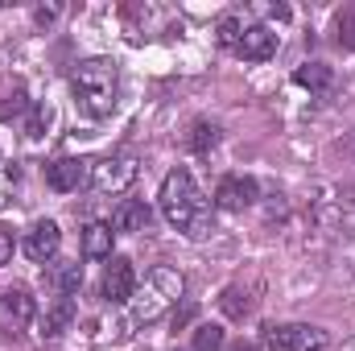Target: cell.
Masks as SVG:
<instances>
[{
    "instance_id": "1",
    "label": "cell",
    "mask_w": 355,
    "mask_h": 351,
    "mask_svg": "<svg viewBox=\"0 0 355 351\" xmlns=\"http://www.w3.org/2000/svg\"><path fill=\"white\" fill-rule=\"evenodd\" d=\"M157 203H162L166 223L178 228L182 236H190V240H202V236L215 228V219H211V203L202 198V190H198V182L190 178V170H170L166 182H162Z\"/></svg>"
},
{
    "instance_id": "2",
    "label": "cell",
    "mask_w": 355,
    "mask_h": 351,
    "mask_svg": "<svg viewBox=\"0 0 355 351\" xmlns=\"http://www.w3.org/2000/svg\"><path fill=\"white\" fill-rule=\"evenodd\" d=\"M71 91H75V99L87 116L103 120V116L116 112V99H120V67L112 58H87V62L75 67Z\"/></svg>"
},
{
    "instance_id": "3",
    "label": "cell",
    "mask_w": 355,
    "mask_h": 351,
    "mask_svg": "<svg viewBox=\"0 0 355 351\" xmlns=\"http://www.w3.org/2000/svg\"><path fill=\"white\" fill-rule=\"evenodd\" d=\"M186 293V277L170 268V264H157L145 273V281H137V293H132V323H157L166 310H174Z\"/></svg>"
},
{
    "instance_id": "4",
    "label": "cell",
    "mask_w": 355,
    "mask_h": 351,
    "mask_svg": "<svg viewBox=\"0 0 355 351\" xmlns=\"http://www.w3.org/2000/svg\"><path fill=\"white\" fill-rule=\"evenodd\" d=\"M265 348L272 351H327L331 348V339H327V331L322 327H310V323H268L265 327Z\"/></svg>"
},
{
    "instance_id": "5",
    "label": "cell",
    "mask_w": 355,
    "mask_h": 351,
    "mask_svg": "<svg viewBox=\"0 0 355 351\" xmlns=\"http://www.w3.org/2000/svg\"><path fill=\"white\" fill-rule=\"evenodd\" d=\"M141 174V166H137V157H128V153H112V157H99V162H91V186L99 190V194H124L132 182Z\"/></svg>"
},
{
    "instance_id": "6",
    "label": "cell",
    "mask_w": 355,
    "mask_h": 351,
    "mask_svg": "<svg viewBox=\"0 0 355 351\" xmlns=\"http://www.w3.org/2000/svg\"><path fill=\"white\" fill-rule=\"evenodd\" d=\"M37 306L29 298V289H4L0 293V339H21L33 323Z\"/></svg>"
},
{
    "instance_id": "7",
    "label": "cell",
    "mask_w": 355,
    "mask_h": 351,
    "mask_svg": "<svg viewBox=\"0 0 355 351\" xmlns=\"http://www.w3.org/2000/svg\"><path fill=\"white\" fill-rule=\"evenodd\" d=\"M99 293H103V302H112V306L132 302V293H137V268H132L128 257H112V261L103 264Z\"/></svg>"
},
{
    "instance_id": "8",
    "label": "cell",
    "mask_w": 355,
    "mask_h": 351,
    "mask_svg": "<svg viewBox=\"0 0 355 351\" xmlns=\"http://www.w3.org/2000/svg\"><path fill=\"white\" fill-rule=\"evenodd\" d=\"M58 248H62V232H58L54 219H37V223L25 232V257L33 264H50L58 257Z\"/></svg>"
},
{
    "instance_id": "9",
    "label": "cell",
    "mask_w": 355,
    "mask_h": 351,
    "mask_svg": "<svg viewBox=\"0 0 355 351\" xmlns=\"http://www.w3.org/2000/svg\"><path fill=\"white\" fill-rule=\"evenodd\" d=\"M257 178L248 174H227L219 186H215V207L219 211H244V207H252L257 203Z\"/></svg>"
},
{
    "instance_id": "10",
    "label": "cell",
    "mask_w": 355,
    "mask_h": 351,
    "mask_svg": "<svg viewBox=\"0 0 355 351\" xmlns=\"http://www.w3.org/2000/svg\"><path fill=\"white\" fill-rule=\"evenodd\" d=\"M83 182H91V166L83 157H58V162L46 166V186L58 190V194H71V190H79Z\"/></svg>"
},
{
    "instance_id": "11",
    "label": "cell",
    "mask_w": 355,
    "mask_h": 351,
    "mask_svg": "<svg viewBox=\"0 0 355 351\" xmlns=\"http://www.w3.org/2000/svg\"><path fill=\"white\" fill-rule=\"evenodd\" d=\"M277 46H281V37L268 25H248L244 37H240V46H236V54L248 58V62H268L277 54Z\"/></svg>"
},
{
    "instance_id": "12",
    "label": "cell",
    "mask_w": 355,
    "mask_h": 351,
    "mask_svg": "<svg viewBox=\"0 0 355 351\" xmlns=\"http://www.w3.org/2000/svg\"><path fill=\"white\" fill-rule=\"evenodd\" d=\"M149 219H153V211H149L141 198H124V203H116V211H112V232L137 236V232L149 228Z\"/></svg>"
},
{
    "instance_id": "13",
    "label": "cell",
    "mask_w": 355,
    "mask_h": 351,
    "mask_svg": "<svg viewBox=\"0 0 355 351\" xmlns=\"http://www.w3.org/2000/svg\"><path fill=\"white\" fill-rule=\"evenodd\" d=\"M112 244H116V232L112 223H87L83 228V257L87 261H112Z\"/></svg>"
},
{
    "instance_id": "14",
    "label": "cell",
    "mask_w": 355,
    "mask_h": 351,
    "mask_svg": "<svg viewBox=\"0 0 355 351\" xmlns=\"http://www.w3.org/2000/svg\"><path fill=\"white\" fill-rule=\"evenodd\" d=\"M71 318H75V298H58L50 310H46V323H42V335L46 339H58L67 327H71Z\"/></svg>"
},
{
    "instance_id": "15",
    "label": "cell",
    "mask_w": 355,
    "mask_h": 351,
    "mask_svg": "<svg viewBox=\"0 0 355 351\" xmlns=\"http://www.w3.org/2000/svg\"><path fill=\"white\" fill-rule=\"evenodd\" d=\"M293 83L297 87H310V91H327L331 87V67L327 62H302L293 71Z\"/></svg>"
},
{
    "instance_id": "16",
    "label": "cell",
    "mask_w": 355,
    "mask_h": 351,
    "mask_svg": "<svg viewBox=\"0 0 355 351\" xmlns=\"http://www.w3.org/2000/svg\"><path fill=\"white\" fill-rule=\"evenodd\" d=\"M219 310H223L227 318L244 323V318H248V310H252V302H248V293H244L240 285H227V289L219 293Z\"/></svg>"
},
{
    "instance_id": "17",
    "label": "cell",
    "mask_w": 355,
    "mask_h": 351,
    "mask_svg": "<svg viewBox=\"0 0 355 351\" xmlns=\"http://www.w3.org/2000/svg\"><path fill=\"white\" fill-rule=\"evenodd\" d=\"M215 141H219V128H215L211 120H194V124H190L186 145H190L194 153H211V149H215Z\"/></svg>"
},
{
    "instance_id": "18",
    "label": "cell",
    "mask_w": 355,
    "mask_h": 351,
    "mask_svg": "<svg viewBox=\"0 0 355 351\" xmlns=\"http://www.w3.org/2000/svg\"><path fill=\"white\" fill-rule=\"evenodd\" d=\"M54 285L62 289V298L79 293V285H83V264L79 261H62L58 268H54Z\"/></svg>"
},
{
    "instance_id": "19",
    "label": "cell",
    "mask_w": 355,
    "mask_h": 351,
    "mask_svg": "<svg viewBox=\"0 0 355 351\" xmlns=\"http://www.w3.org/2000/svg\"><path fill=\"white\" fill-rule=\"evenodd\" d=\"M335 42L343 50H355V4H343L335 12Z\"/></svg>"
},
{
    "instance_id": "20",
    "label": "cell",
    "mask_w": 355,
    "mask_h": 351,
    "mask_svg": "<svg viewBox=\"0 0 355 351\" xmlns=\"http://www.w3.org/2000/svg\"><path fill=\"white\" fill-rule=\"evenodd\" d=\"M50 120H54V112H50L46 103H33V112H29V120H25V137H29V141H42L46 128H50Z\"/></svg>"
},
{
    "instance_id": "21",
    "label": "cell",
    "mask_w": 355,
    "mask_h": 351,
    "mask_svg": "<svg viewBox=\"0 0 355 351\" xmlns=\"http://www.w3.org/2000/svg\"><path fill=\"white\" fill-rule=\"evenodd\" d=\"M219 348H223V327L219 323L194 327V351H219Z\"/></svg>"
},
{
    "instance_id": "22",
    "label": "cell",
    "mask_w": 355,
    "mask_h": 351,
    "mask_svg": "<svg viewBox=\"0 0 355 351\" xmlns=\"http://www.w3.org/2000/svg\"><path fill=\"white\" fill-rule=\"evenodd\" d=\"M215 37H219V46H223V50H236V46H240V37H244L240 17H223V21H219V29H215Z\"/></svg>"
},
{
    "instance_id": "23",
    "label": "cell",
    "mask_w": 355,
    "mask_h": 351,
    "mask_svg": "<svg viewBox=\"0 0 355 351\" xmlns=\"http://www.w3.org/2000/svg\"><path fill=\"white\" fill-rule=\"evenodd\" d=\"M17 178H21L17 166H4V170H0V211L12 203V186H17Z\"/></svg>"
},
{
    "instance_id": "24",
    "label": "cell",
    "mask_w": 355,
    "mask_h": 351,
    "mask_svg": "<svg viewBox=\"0 0 355 351\" xmlns=\"http://www.w3.org/2000/svg\"><path fill=\"white\" fill-rule=\"evenodd\" d=\"M12 248H17V244H12V232H4V228H0V264L12 261Z\"/></svg>"
},
{
    "instance_id": "25",
    "label": "cell",
    "mask_w": 355,
    "mask_h": 351,
    "mask_svg": "<svg viewBox=\"0 0 355 351\" xmlns=\"http://www.w3.org/2000/svg\"><path fill=\"white\" fill-rule=\"evenodd\" d=\"M33 21H37V25H50V21H58V8H54V4H42V8H33Z\"/></svg>"
},
{
    "instance_id": "26",
    "label": "cell",
    "mask_w": 355,
    "mask_h": 351,
    "mask_svg": "<svg viewBox=\"0 0 355 351\" xmlns=\"http://www.w3.org/2000/svg\"><path fill=\"white\" fill-rule=\"evenodd\" d=\"M190 318H194V306H190V302H186V306H182V310H174V331H178V327H186V323H190Z\"/></svg>"
},
{
    "instance_id": "27",
    "label": "cell",
    "mask_w": 355,
    "mask_h": 351,
    "mask_svg": "<svg viewBox=\"0 0 355 351\" xmlns=\"http://www.w3.org/2000/svg\"><path fill=\"white\" fill-rule=\"evenodd\" d=\"M236 351H257V348H252V343H240V348H236Z\"/></svg>"
},
{
    "instance_id": "28",
    "label": "cell",
    "mask_w": 355,
    "mask_h": 351,
    "mask_svg": "<svg viewBox=\"0 0 355 351\" xmlns=\"http://www.w3.org/2000/svg\"><path fill=\"white\" fill-rule=\"evenodd\" d=\"M343 351H355V339H352V343H347V348H343Z\"/></svg>"
},
{
    "instance_id": "29",
    "label": "cell",
    "mask_w": 355,
    "mask_h": 351,
    "mask_svg": "<svg viewBox=\"0 0 355 351\" xmlns=\"http://www.w3.org/2000/svg\"><path fill=\"white\" fill-rule=\"evenodd\" d=\"M352 198H355V182H352Z\"/></svg>"
}]
</instances>
